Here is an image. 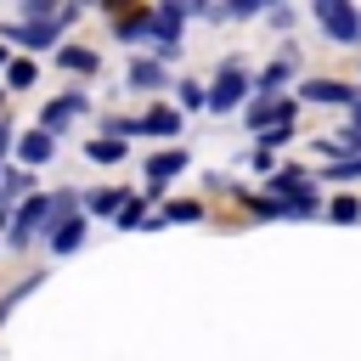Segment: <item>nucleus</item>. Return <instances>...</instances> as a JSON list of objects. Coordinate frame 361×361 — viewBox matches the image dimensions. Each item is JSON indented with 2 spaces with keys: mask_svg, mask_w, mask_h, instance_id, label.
I'll use <instances>...</instances> for the list:
<instances>
[{
  "mask_svg": "<svg viewBox=\"0 0 361 361\" xmlns=\"http://www.w3.org/2000/svg\"><path fill=\"white\" fill-rule=\"evenodd\" d=\"M11 85H34V68L28 62H11Z\"/></svg>",
  "mask_w": 361,
  "mask_h": 361,
  "instance_id": "f3484780",
  "label": "nucleus"
},
{
  "mask_svg": "<svg viewBox=\"0 0 361 361\" xmlns=\"http://www.w3.org/2000/svg\"><path fill=\"white\" fill-rule=\"evenodd\" d=\"M243 102V62H226L220 68V79H214V90H209V107H237Z\"/></svg>",
  "mask_w": 361,
  "mask_h": 361,
  "instance_id": "f03ea898",
  "label": "nucleus"
},
{
  "mask_svg": "<svg viewBox=\"0 0 361 361\" xmlns=\"http://www.w3.org/2000/svg\"><path fill=\"white\" fill-rule=\"evenodd\" d=\"M79 237H85V220H79V214H68V220L51 231V248H56V254H68V248H79Z\"/></svg>",
  "mask_w": 361,
  "mask_h": 361,
  "instance_id": "423d86ee",
  "label": "nucleus"
},
{
  "mask_svg": "<svg viewBox=\"0 0 361 361\" xmlns=\"http://www.w3.org/2000/svg\"><path fill=\"white\" fill-rule=\"evenodd\" d=\"M118 203H124L118 192H96V197H90V209H102V214H107V209H118Z\"/></svg>",
  "mask_w": 361,
  "mask_h": 361,
  "instance_id": "2eb2a0df",
  "label": "nucleus"
},
{
  "mask_svg": "<svg viewBox=\"0 0 361 361\" xmlns=\"http://www.w3.org/2000/svg\"><path fill=\"white\" fill-rule=\"evenodd\" d=\"M62 68H79V73H90V68H96V56H90V51H62Z\"/></svg>",
  "mask_w": 361,
  "mask_h": 361,
  "instance_id": "ddd939ff",
  "label": "nucleus"
},
{
  "mask_svg": "<svg viewBox=\"0 0 361 361\" xmlns=\"http://www.w3.org/2000/svg\"><path fill=\"white\" fill-rule=\"evenodd\" d=\"M197 214H203L197 203H169V220H197Z\"/></svg>",
  "mask_w": 361,
  "mask_h": 361,
  "instance_id": "dca6fc26",
  "label": "nucleus"
},
{
  "mask_svg": "<svg viewBox=\"0 0 361 361\" xmlns=\"http://www.w3.org/2000/svg\"><path fill=\"white\" fill-rule=\"evenodd\" d=\"M90 158L96 164H118L124 158V141H90Z\"/></svg>",
  "mask_w": 361,
  "mask_h": 361,
  "instance_id": "f8f14e48",
  "label": "nucleus"
},
{
  "mask_svg": "<svg viewBox=\"0 0 361 361\" xmlns=\"http://www.w3.org/2000/svg\"><path fill=\"white\" fill-rule=\"evenodd\" d=\"M355 214H361V209H355L350 197H338V203H333V220H355Z\"/></svg>",
  "mask_w": 361,
  "mask_h": 361,
  "instance_id": "a211bd4d",
  "label": "nucleus"
},
{
  "mask_svg": "<svg viewBox=\"0 0 361 361\" xmlns=\"http://www.w3.org/2000/svg\"><path fill=\"white\" fill-rule=\"evenodd\" d=\"M288 113H293V102H259V107H248V124H276Z\"/></svg>",
  "mask_w": 361,
  "mask_h": 361,
  "instance_id": "1a4fd4ad",
  "label": "nucleus"
},
{
  "mask_svg": "<svg viewBox=\"0 0 361 361\" xmlns=\"http://www.w3.org/2000/svg\"><path fill=\"white\" fill-rule=\"evenodd\" d=\"M51 209H56V197H34V203H28L23 214H17V226H11V243H23V237H34V231H39V220H45Z\"/></svg>",
  "mask_w": 361,
  "mask_h": 361,
  "instance_id": "20e7f679",
  "label": "nucleus"
},
{
  "mask_svg": "<svg viewBox=\"0 0 361 361\" xmlns=\"http://www.w3.org/2000/svg\"><path fill=\"white\" fill-rule=\"evenodd\" d=\"M350 113H355V135H361V96H355V102H350Z\"/></svg>",
  "mask_w": 361,
  "mask_h": 361,
  "instance_id": "6ab92c4d",
  "label": "nucleus"
},
{
  "mask_svg": "<svg viewBox=\"0 0 361 361\" xmlns=\"http://www.w3.org/2000/svg\"><path fill=\"white\" fill-rule=\"evenodd\" d=\"M79 107H85L79 96H62V102H51V107H45V124H62V118H73Z\"/></svg>",
  "mask_w": 361,
  "mask_h": 361,
  "instance_id": "9b49d317",
  "label": "nucleus"
},
{
  "mask_svg": "<svg viewBox=\"0 0 361 361\" xmlns=\"http://www.w3.org/2000/svg\"><path fill=\"white\" fill-rule=\"evenodd\" d=\"M316 17H322V28H327L333 39H344V45L361 39V17H355L344 0H316Z\"/></svg>",
  "mask_w": 361,
  "mask_h": 361,
  "instance_id": "f257e3e1",
  "label": "nucleus"
},
{
  "mask_svg": "<svg viewBox=\"0 0 361 361\" xmlns=\"http://www.w3.org/2000/svg\"><path fill=\"white\" fill-rule=\"evenodd\" d=\"M113 130H124V135H130V130H141V135H175V130H180V118H175V113H164V107H152L147 118H135V124L124 118V124H113Z\"/></svg>",
  "mask_w": 361,
  "mask_h": 361,
  "instance_id": "7ed1b4c3",
  "label": "nucleus"
},
{
  "mask_svg": "<svg viewBox=\"0 0 361 361\" xmlns=\"http://www.w3.org/2000/svg\"><path fill=\"white\" fill-rule=\"evenodd\" d=\"M130 85L152 90V85H164V68H158V62H135V68H130Z\"/></svg>",
  "mask_w": 361,
  "mask_h": 361,
  "instance_id": "9d476101",
  "label": "nucleus"
},
{
  "mask_svg": "<svg viewBox=\"0 0 361 361\" xmlns=\"http://www.w3.org/2000/svg\"><path fill=\"white\" fill-rule=\"evenodd\" d=\"M51 39H56V28H51V23H39V28H28V34H23V45H51Z\"/></svg>",
  "mask_w": 361,
  "mask_h": 361,
  "instance_id": "4468645a",
  "label": "nucleus"
},
{
  "mask_svg": "<svg viewBox=\"0 0 361 361\" xmlns=\"http://www.w3.org/2000/svg\"><path fill=\"white\" fill-rule=\"evenodd\" d=\"M305 96H310V102H338V107H350V102H355V90H344V85H333V79H310V85H305Z\"/></svg>",
  "mask_w": 361,
  "mask_h": 361,
  "instance_id": "39448f33",
  "label": "nucleus"
},
{
  "mask_svg": "<svg viewBox=\"0 0 361 361\" xmlns=\"http://www.w3.org/2000/svg\"><path fill=\"white\" fill-rule=\"evenodd\" d=\"M51 147H56V141H51V130L23 135V158H28V164H45V158H51Z\"/></svg>",
  "mask_w": 361,
  "mask_h": 361,
  "instance_id": "6e6552de",
  "label": "nucleus"
},
{
  "mask_svg": "<svg viewBox=\"0 0 361 361\" xmlns=\"http://www.w3.org/2000/svg\"><path fill=\"white\" fill-rule=\"evenodd\" d=\"M186 169V152H158L152 164H147V180H169V175H180Z\"/></svg>",
  "mask_w": 361,
  "mask_h": 361,
  "instance_id": "0eeeda50",
  "label": "nucleus"
}]
</instances>
